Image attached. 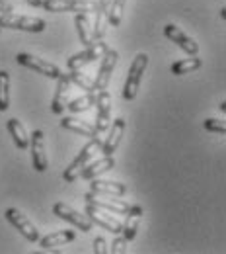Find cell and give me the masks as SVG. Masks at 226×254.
Wrapping results in <instances>:
<instances>
[{"label":"cell","mask_w":226,"mask_h":254,"mask_svg":"<svg viewBox=\"0 0 226 254\" xmlns=\"http://www.w3.org/2000/svg\"><path fill=\"white\" fill-rule=\"evenodd\" d=\"M164 35H166L168 39H172L174 43H178L185 53H189V55H197V53H199V45H197V41H195L193 37H189L185 32H181L178 26L168 24V26L164 28Z\"/></svg>","instance_id":"obj_13"},{"label":"cell","mask_w":226,"mask_h":254,"mask_svg":"<svg viewBox=\"0 0 226 254\" xmlns=\"http://www.w3.org/2000/svg\"><path fill=\"white\" fill-rule=\"evenodd\" d=\"M0 28H10V30H22V32L41 33L47 24L41 18H33V16H18L14 12L10 14H0Z\"/></svg>","instance_id":"obj_3"},{"label":"cell","mask_w":226,"mask_h":254,"mask_svg":"<svg viewBox=\"0 0 226 254\" xmlns=\"http://www.w3.org/2000/svg\"><path fill=\"white\" fill-rule=\"evenodd\" d=\"M203 126H205L207 131H215V133H221V135H225L226 133L225 122H219V120H205Z\"/></svg>","instance_id":"obj_29"},{"label":"cell","mask_w":226,"mask_h":254,"mask_svg":"<svg viewBox=\"0 0 226 254\" xmlns=\"http://www.w3.org/2000/svg\"><path fill=\"white\" fill-rule=\"evenodd\" d=\"M99 149H101V139L96 135V137H92V141H90L86 147H82L80 155L68 164V168H65V172H63V180L68 182V184H70V182H74V180H78V178H80L82 168L86 166V162L92 159Z\"/></svg>","instance_id":"obj_1"},{"label":"cell","mask_w":226,"mask_h":254,"mask_svg":"<svg viewBox=\"0 0 226 254\" xmlns=\"http://www.w3.org/2000/svg\"><path fill=\"white\" fill-rule=\"evenodd\" d=\"M10 76L6 70H0V112H6L8 110V104H10Z\"/></svg>","instance_id":"obj_28"},{"label":"cell","mask_w":226,"mask_h":254,"mask_svg":"<svg viewBox=\"0 0 226 254\" xmlns=\"http://www.w3.org/2000/svg\"><path fill=\"white\" fill-rule=\"evenodd\" d=\"M61 127L68 129V131H74V133H80L82 137H96L97 135L96 126H92L88 122H82V120H76V118H63Z\"/></svg>","instance_id":"obj_19"},{"label":"cell","mask_w":226,"mask_h":254,"mask_svg":"<svg viewBox=\"0 0 226 254\" xmlns=\"http://www.w3.org/2000/svg\"><path fill=\"white\" fill-rule=\"evenodd\" d=\"M105 49H107V43H103L101 39H97V41H94L92 45H88L84 51L72 55V57L68 59L66 66H68L70 70H74V68H82V66H86L88 63L96 61V59H101V55L105 53Z\"/></svg>","instance_id":"obj_5"},{"label":"cell","mask_w":226,"mask_h":254,"mask_svg":"<svg viewBox=\"0 0 226 254\" xmlns=\"http://www.w3.org/2000/svg\"><path fill=\"white\" fill-rule=\"evenodd\" d=\"M16 63L24 64V66L32 68L35 72L47 76V78H53V80H57L59 74H61V70H59L57 64L49 63V61H45V59H39V57H33V55H28V53H18V55H16Z\"/></svg>","instance_id":"obj_6"},{"label":"cell","mask_w":226,"mask_h":254,"mask_svg":"<svg viewBox=\"0 0 226 254\" xmlns=\"http://www.w3.org/2000/svg\"><path fill=\"white\" fill-rule=\"evenodd\" d=\"M90 190L94 193H109V195H123L127 191V186L121 184V182H109V180H97L92 178V184H90Z\"/></svg>","instance_id":"obj_20"},{"label":"cell","mask_w":226,"mask_h":254,"mask_svg":"<svg viewBox=\"0 0 226 254\" xmlns=\"http://www.w3.org/2000/svg\"><path fill=\"white\" fill-rule=\"evenodd\" d=\"M68 78H70V82H74V84L80 86L82 90H86V92H96V84H94V80H92L88 74H84L80 68L70 70V72H68Z\"/></svg>","instance_id":"obj_26"},{"label":"cell","mask_w":226,"mask_h":254,"mask_svg":"<svg viewBox=\"0 0 226 254\" xmlns=\"http://www.w3.org/2000/svg\"><path fill=\"white\" fill-rule=\"evenodd\" d=\"M86 215L90 217V221L99 225V227H103L105 231H111V233H115V235H119L121 233V229H123V225L117 221L115 217H111L109 215V211H105V209H101V207H96V205H86Z\"/></svg>","instance_id":"obj_11"},{"label":"cell","mask_w":226,"mask_h":254,"mask_svg":"<svg viewBox=\"0 0 226 254\" xmlns=\"http://www.w3.org/2000/svg\"><path fill=\"white\" fill-rule=\"evenodd\" d=\"M41 6L47 12H76V14H90L96 12V0H43Z\"/></svg>","instance_id":"obj_4"},{"label":"cell","mask_w":226,"mask_h":254,"mask_svg":"<svg viewBox=\"0 0 226 254\" xmlns=\"http://www.w3.org/2000/svg\"><path fill=\"white\" fill-rule=\"evenodd\" d=\"M8 131H10L14 143H16V147H18L20 151H24V149L30 147V135H28L26 127L22 126V122H18V120H8Z\"/></svg>","instance_id":"obj_23"},{"label":"cell","mask_w":226,"mask_h":254,"mask_svg":"<svg viewBox=\"0 0 226 254\" xmlns=\"http://www.w3.org/2000/svg\"><path fill=\"white\" fill-rule=\"evenodd\" d=\"M221 18H226V8H221Z\"/></svg>","instance_id":"obj_34"},{"label":"cell","mask_w":226,"mask_h":254,"mask_svg":"<svg viewBox=\"0 0 226 254\" xmlns=\"http://www.w3.org/2000/svg\"><path fill=\"white\" fill-rule=\"evenodd\" d=\"M201 66H203V61H201L197 55H191V59H181V61L174 63L170 70H172L174 74L181 76V74H189V72H193V70L201 68Z\"/></svg>","instance_id":"obj_24"},{"label":"cell","mask_w":226,"mask_h":254,"mask_svg":"<svg viewBox=\"0 0 226 254\" xmlns=\"http://www.w3.org/2000/svg\"><path fill=\"white\" fill-rule=\"evenodd\" d=\"M30 147H32V162L33 168L37 172H45L47 166H49V160H47V153H45V135L43 131H33L32 139H30Z\"/></svg>","instance_id":"obj_10"},{"label":"cell","mask_w":226,"mask_h":254,"mask_svg":"<svg viewBox=\"0 0 226 254\" xmlns=\"http://www.w3.org/2000/svg\"><path fill=\"white\" fill-rule=\"evenodd\" d=\"M53 215H57L59 219H65V221L72 223V225L78 227L82 233L92 231V221L86 219V215H80L76 209H72L70 205H66L63 201H57V203L53 205Z\"/></svg>","instance_id":"obj_8"},{"label":"cell","mask_w":226,"mask_h":254,"mask_svg":"<svg viewBox=\"0 0 226 254\" xmlns=\"http://www.w3.org/2000/svg\"><path fill=\"white\" fill-rule=\"evenodd\" d=\"M113 254H119V253H125L127 251V239L125 237H119L111 243V249H109Z\"/></svg>","instance_id":"obj_30"},{"label":"cell","mask_w":226,"mask_h":254,"mask_svg":"<svg viewBox=\"0 0 226 254\" xmlns=\"http://www.w3.org/2000/svg\"><path fill=\"white\" fill-rule=\"evenodd\" d=\"M113 166H115L113 157L103 155L101 159L96 160V162H92L90 166H84V168H82V172H80V178H84V180H92V178H97L99 174H103V172L111 170Z\"/></svg>","instance_id":"obj_18"},{"label":"cell","mask_w":226,"mask_h":254,"mask_svg":"<svg viewBox=\"0 0 226 254\" xmlns=\"http://www.w3.org/2000/svg\"><path fill=\"white\" fill-rule=\"evenodd\" d=\"M125 4L127 0H111L109 4V10H107V24L117 28L121 24V18H123V10H125Z\"/></svg>","instance_id":"obj_27"},{"label":"cell","mask_w":226,"mask_h":254,"mask_svg":"<svg viewBox=\"0 0 226 254\" xmlns=\"http://www.w3.org/2000/svg\"><path fill=\"white\" fill-rule=\"evenodd\" d=\"M146 64H148V55L146 53H138L135 57V61L131 63L129 72H127V80H125V86H123V98L125 100H135L136 98L142 74L146 70Z\"/></svg>","instance_id":"obj_2"},{"label":"cell","mask_w":226,"mask_h":254,"mask_svg":"<svg viewBox=\"0 0 226 254\" xmlns=\"http://www.w3.org/2000/svg\"><path fill=\"white\" fill-rule=\"evenodd\" d=\"M26 2H28V4H32V6H35V8H39L43 0H26Z\"/></svg>","instance_id":"obj_33"},{"label":"cell","mask_w":226,"mask_h":254,"mask_svg":"<svg viewBox=\"0 0 226 254\" xmlns=\"http://www.w3.org/2000/svg\"><path fill=\"white\" fill-rule=\"evenodd\" d=\"M125 215H127V221L123 225L121 233H123V237H125L127 243H129V241H133V239L136 237L138 225H140V219H142V207H140V205H131L129 211H127Z\"/></svg>","instance_id":"obj_17"},{"label":"cell","mask_w":226,"mask_h":254,"mask_svg":"<svg viewBox=\"0 0 226 254\" xmlns=\"http://www.w3.org/2000/svg\"><path fill=\"white\" fill-rule=\"evenodd\" d=\"M94 253H96V254H107V253H109V249H107V243H105L101 237L94 239Z\"/></svg>","instance_id":"obj_31"},{"label":"cell","mask_w":226,"mask_h":254,"mask_svg":"<svg viewBox=\"0 0 226 254\" xmlns=\"http://www.w3.org/2000/svg\"><path fill=\"white\" fill-rule=\"evenodd\" d=\"M125 120L123 118H117L111 126H109V135H107V139H105V143H101V153L103 155H107V157H113V153L117 151V147H119V143H121V137H123V133H125Z\"/></svg>","instance_id":"obj_14"},{"label":"cell","mask_w":226,"mask_h":254,"mask_svg":"<svg viewBox=\"0 0 226 254\" xmlns=\"http://www.w3.org/2000/svg\"><path fill=\"white\" fill-rule=\"evenodd\" d=\"M96 104V92H88V94L80 96L72 102L66 104V108L72 112V114H80V112H86L88 108H92Z\"/></svg>","instance_id":"obj_25"},{"label":"cell","mask_w":226,"mask_h":254,"mask_svg":"<svg viewBox=\"0 0 226 254\" xmlns=\"http://www.w3.org/2000/svg\"><path fill=\"white\" fill-rule=\"evenodd\" d=\"M84 199H86L90 205L101 207V209L111 211V213H121V215H125L131 207L125 199H99V197H97V193H94V191L86 193V195H84Z\"/></svg>","instance_id":"obj_16"},{"label":"cell","mask_w":226,"mask_h":254,"mask_svg":"<svg viewBox=\"0 0 226 254\" xmlns=\"http://www.w3.org/2000/svg\"><path fill=\"white\" fill-rule=\"evenodd\" d=\"M76 239V235L72 233V231H55V233H51V235H47V237H43L41 239V247L45 249V251H49V249H57V247H63L66 243H70V241H74Z\"/></svg>","instance_id":"obj_22"},{"label":"cell","mask_w":226,"mask_h":254,"mask_svg":"<svg viewBox=\"0 0 226 254\" xmlns=\"http://www.w3.org/2000/svg\"><path fill=\"white\" fill-rule=\"evenodd\" d=\"M6 219L12 223L28 241H39V233H37V229L33 227V223L22 213V211H18V209H14V207H10V209H6Z\"/></svg>","instance_id":"obj_12"},{"label":"cell","mask_w":226,"mask_h":254,"mask_svg":"<svg viewBox=\"0 0 226 254\" xmlns=\"http://www.w3.org/2000/svg\"><path fill=\"white\" fill-rule=\"evenodd\" d=\"M0 30H2V28H0Z\"/></svg>","instance_id":"obj_35"},{"label":"cell","mask_w":226,"mask_h":254,"mask_svg":"<svg viewBox=\"0 0 226 254\" xmlns=\"http://www.w3.org/2000/svg\"><path fill=\"white\" fill-rule=\"evenodd\" d=\"M68 90H70V78L68 74H59L57 78V90H55V96H53V102H51V112L61 116L65 114V108L68 104Z\"/></svg>","instance_id":"obj_15"},{"label":"cell","mask_w":226,"mask_h":254,"mask_svg":"<svg viewBox=\"0 0 226 254\" xmlns=\"http://www.w3.org/2000/svg\"><path fill=\"white\" fill-rule=\"evenodd\" d=\"M0 12H2V14H10V12H14V8H12V4H10V2L0 0Z\"/></svg>","instance_id":"obj_32"},{"label":"cell","mask_w":226,"mask_h":254,"mask_svg":"<svg viewBox=\"0 0 226 254\" xmlns=\"http://www.w3.org/2000/svg\"><path fill=\"white\" fill-rule=\"evenodd\" d=\"M117 59H119V53L115 49H105V53L101 55V66H99V72H97L96 80V90H105L109 86V80H111V74L115 70V64H117Z\"/></svg>","instance_id":"obj_7"},{"label":"cell","mask_w":226,"mask_h":254,"mask_svg":"<svg viewBox=\"0 0 226 254\" xmlns=\"http://www.w3.org/2000/svg\"><path fill=\"white\" fill-rule=\"evenodd\" d=\"M74 24H76V32H78V37H80V43H84L88 47V45H92L96 41L94 39V30H92V22L88 20V14H76Z\"/></svg>","instance_id":"obj_21"},{"label":"cell","mask_w":226,"mask_h":254,"mask_svg":"<svg viewBox=\"0 0 226 254\" xmlns=\"http://www.w3.org/2000/svg\"><path fill=\"white\" fill-rule=\"evenodd\" d=\"M96 110H97V116H96V129L97 133L101 131H107L109 126H111V94L105 90H99V94L96 96Z\"/></svg>","instance_id":"obj_9"}]
</instances>
